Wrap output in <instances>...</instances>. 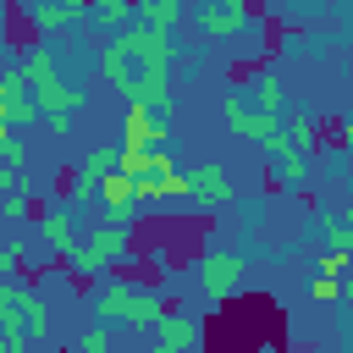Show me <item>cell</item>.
<instances>
[{
    "label": "cell",
    "mask_w": 353,
    "mask_h": 353,
    "mask_svg": "<svg viewBox=\"0 0 353 353\" xmlns=\"http://www.w3.org/2000/svg\"><path fill=\"white\" fill-rule=\"evenodd\" d=\"M237 22H243L237 0H210V6H204V33H226V28H237Z\"/></svg>",
    "instance_id": "cell-7"
},
{
    "label": "cell",
    "mask_w": 353,
    "mask_h": 353,
    "mask_svg": "<svg viewBox=\"0 0 353 353\" xmlns=\"http://www.w3.org/2000/svg\"><path fill=\"white\" fill-rule=\"evenodd\" d=\"M237 287H243V259H237V254H210V259H204V292L226 298V292H237Z\"/></svg>",
    "instance_id": "cell-5"
},
{
    "label": "cell",
    "mask_w": 353,
    "mask_h": 353,
    "mask_svg": "<svg viewBox=\"0 0 353 353\" xmlns=\"http://www.w3.org/2000/svg\"><path fill=\"white\" fill-rule=\"evenodd\" d=\"M99 199H105V210H110V221L121 226V221H132V210H138V182H132V171L127 165H116L110 176H99Z\"/></svg>",
    "instance_id": "cell-4"
},
{
    "label": "cell",
    "mask_w": 353,
    "mask_h": 353,
    "mask_svg": "<svg viewBox=\"0 0 353 353\" xmlns=\"http://www.w3.org/2000/svg\"><path fill=\"white\" fill-rule=\"evenodd\" d=\"M248 88H254V99H259L265 110H276V105H281V88H276V77H254Z\"/></svg>",
    "instance_id": "cell-9"
},
{
    "label": "cell",
    "mask_w": 353,
    "mask_h": 353,
    "mask_svg": "<svg viewBox=\"0 0 353 353\" xmlns=\"http://www.w3.org/2000/svg\"><path fill=\"white\" fill-rule=\"evenodd\" d=\"M188 182H193V193H199L204 204H226V199H232V182H226V171H221V165H199Z\"/></svg>",
    "instance_id": "cell-6"
},
{
    "label": "cell",
    "mask_w": 353,
    "mask_h": 353,
    "mask_svg": "<svg viewBox=\"0 0 353 353\" xmlns=\"http://www.w3.org/2000/svg\"><path fill=\"white\" fill-rule=\"evenodd\" d=\"M188 342H193V325L176 320V314H165V320H160V353H176V347H188Z\"/></svg>",
    "instance_id": "cell-8"
},
{
    "label": "cell",
    "mask_w": 353,
    "mask_h": 353,
    "mask_svg": "<svg viewBox=\"0 0 353 353\" xmlns=\"http://www.w3.org/2000/svg\"><path fill=\"white\" fill-rule=\"evenodd\" d=\"M121 165L132 171V182H138V193H143L149 204H176V199H188V193H193V182L171 165V154H165V149L138 154V160H121Z\"/></svg>",
    "instance_id": "cell-1"
},
{
    "label": "cell",
    "mask_w": 353,
    "mask_h": 353,
    "mask_svg": "<svg viewBox=\"0 0 353 353\" xmlns=\"http://www.w3.org/2000/svg\"><path fill=\"white\" fill-rule=\"evenodd\" d=\"M165 149V127L154 116V105H127V121H121V160H138V154H154Z\"/></svg>",
    "instance_id": "cell-2"
},
{
    "label": "cell",
    "mask_w": 353,
    "mask_h": 353,
    "mask_svg": "<svg viewBox=\"0 0 353 353\" xmlns=\"http://www.w3.org/2000/svg\"><path fill=\"white\" fill-rule=\"evenodd\" d=\"M176 11H182V0H149V17H154V22H171Z\"/></svg>",
    "instance_id": "cell-11"
},
{
    "label": "cell",
    "mask_w": 353,
    "mask_h": 353,
    "mask_svg": "<svg viewBox=\"0 0 353 353\" xmlns=\"http://www.w3.org/2000/svg\"><path fill=\"white\" fill-rule=\"evenodd\" d=\"M99 309H105V314H116V320H132V325H154V320H160L154 298H149L143 287H121V281L99 292Z\"/></svg>",
    "instance_id": "cell-3"
},
{
    "label": "cell",
    "mask_w": 353,
    "mask_h": 353,
    "mask_svg": "<svg viewBox=\"0 0 353 353\" xmlns=\"http://www.w3.org/2000/svg\"><path fill=\"white\" fill-rule=\"evenodd\" d=\"M77 353H110V336H105V331H88V336L77 342Z\"/></svg>",
    "instance_id": "cell-10"
}]
</instances>
